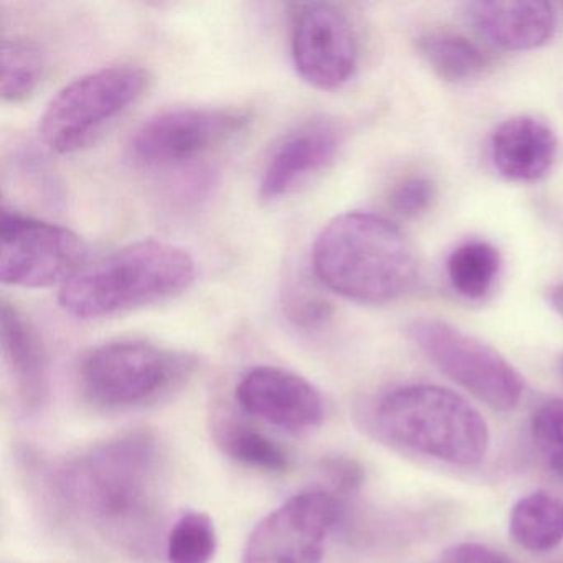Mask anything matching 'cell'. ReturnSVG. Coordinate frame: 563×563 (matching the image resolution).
I'll list each match as a JSON object with an SVG mask.
<instances>
[{
	"mask_svg": "<svg viewBox=\"0 0 563 563\" xmlns=\"http://www.w3.org/2000/svg\"><path fill=\"white\" fill-rule=\"evenodd\" d=\"M164 454L146 428L123 431L47 467L45 486L64 516L118 549L146 555L161 533Z\"/></svg>",
	"mask_w": 563,
	"mask_h": 563,
	"instance_id": "cell-1",
	"label": "cell"
},
{
	"mask_svg": "<svg viewBox=\"0 0 563 563\" xmlns=\"http://www.w3.org/2000/svg\"><path fill=\"white\" fill-rule=\"evenodd\" d=\"M312 268L325 288L361 305H388L413 289L418 260L405 233L367 212L332 219L312 246Z\"/></svg>",
	"mask_w": 563,
	"mask_h": 563,
	"instance_id": "cell-2",
	"label": "cell"
},
{
	"mask_svg": "<svg viewBox=\"0 0 563 563\" xmlns=\"http://www.w3.org/2000/svg\"><path fill=\"white\" fill-rule=\"evenodd\" d=\"M196 275V262L186 250L146 240L87 263L62 286L58 302L81 321L110 318L176 298Z\"/></svg>",
	"mask_w": 563,
	"mask_h": 563,
	"instance_id": "cell-3",
	"label": "cell"
},
{
	"mask_svg": "<svg viewBox=\"0 0 563 563\" xmlns=\"http://www.w3.org/2000/svg\"><path fill=\"white\" fill-rule=\"evenodd\" d=\"M372 421L385 440L453 466H476L489 450V428L479 411L437 385L388 391L375 405Z\"/></svg>",
	"mask_w": 563,
	"mask_h": 563,
	"instance_id": "cell-4",
	"label": "cell"
},
{
	"mask_svg": "<svg viewBox=\"0 0 563 563\" xmlns=\"http://www.w3.org/2000/svg\"><path fill=\"white\" fill-rule=\"evenodd\" d=\"M196 358L141 339L104 342L80 365V387L98 407L133 408L153 404L186 384Z\"/></svg>",
	"mask_w": 563,
	"mask_h": 563,
	"instance_id": "cell-5",
	"label": "cell"
},
{
	"mask_svg": "<svg viewBox=\"0 0 563 563\" xmlns=\"http://www.w3.org/2000/svg\"><path fill=\"white\" fill-rule=\"evenodd\" d=\"M147 85L150 74L134 65H117L81 75L65 85L45 108L42 140L58 154L85 150L143 97Z\"/></svg>",
	"mask_w": 563,
	"mask_h": 563,
	"instance_id": "cell-6",
	"label": "cell"
},
{
	"mask_svg": "<svg viewBox=\"0 0 563 563\" xmlns=\"http://www.w3.org/2000/svg\"><path fill=\"white\" fill-rule=\"evenodd\" d=\"M413 344L474 398L497 411L520 404L523 380L496 349L438 319H418L408 328Z\"/></svg>",
	"mask_w": 563,
	"mask_h": 563,
	"instance_id": "cell-7",
	"label": "cell"
},
{
	"mask_svg": "<svg viewBox=\"0 0 563 563\" xmlns=\"http://www.w3.org/2000/svg\"><path fill=\"white\" fill-rule=\"evenodd\" d=\"M88 263V246L78 233L18 210L0 217V279L21 288L62 286Z\"/></svg>",
	"mask_w": 563,
	"mask_h": 563,
	"instance_id": "cell-8",
	"label": "cell"
},
{
	"mask_svg": "<svg viewBox=\"0 0 563 563\" xmlns=\"http://www.w3.org/2000/svg\"><path fill=\"white\" fill-rule=\"evenodd\" d=\"M341 517V499L329 490L296 494L256 523L242 563H322Z\"/></svg>",
	"mask_w": 563,
	"mask_h": 563,
	"instance_id": "cell-9",
	"label": "cell"
},
{
	"mask_svg": "<svg viewBox=\"0 0 563 563\" xmlns=\"http://www.w3.org/2000/svg\"><path fill=\"white\" fill-rule=\"evenodd\" d=\"M249 123L250 114L236 108H177L141 124L131 151L147 167L184 166L225 146Z\"/></svg>",
	"mask_w": 563,
	"mask_h": 563,
	"instance_id": "cell-10",
	"label": "cell"
},
{
	"mask_svg": "<svg viewBox=\"0 0 563 563\" xmlns=\"http://www.w3.org/2000/svg\"><path fill=\"white\" fill-rule=\"evenodd\" d=\"M291 55L306 84L319 90H338L354 77L357 37L349 19L334 5H298L292 15Z\"/></svg>",
	"mask_w": 563,
	"mask_h": 563,
	"instance_id": "cell-11",
	"label": "cell"
},
{
	"mask_svg": "<svg viewBox=\"0 0 563 563\" xmlns=\"http://www.w3.org/2000/svg\"><path fill=\"white\" fill-rule=\"evenodd\" d=\"M235 400L250 417L291 433L316 430L325 420L321 391L301 375L272 365L246 372L236 385Z\"/></svg>",
	"mask_w": 563,
	"mask_h": 563,
	"instance_id": "cell-12",
	"label": "cell"
},
{
	"mask_svg": "<svg viewBox=\"0 0 563 563\" xmlns=\"http://www.w3.org/2000/svg\"><path fill=\"white\" fill-rule=\"evenodd\" d=\"M344 141V126L329 118L296 128L269 156L260 179V197L265 202H276L291 196L334 163Z\"/></svg>",
	"mask_w": 563,
	"mask_h": 563,
	"instance_id": "cell-13",
	"label": "cell"
},
{
	"mask_svg": "<svg viewBox=\"0 0 563 563\" xmlns=\"http://www.w3.org/2000/svg\"><path fill=\"white\" fill-rule=\"evenodd\" d=\"M0 342L19 408L37 415L51 395L47 349L34 322L5 299L0 306Z\"/></svg>",
	"mask_w": 563,
	"mask_h": 563,
	"instance_id": "cell-14",
	"label": "cell"
},
{
	"mask_svg": "<svg viewBox=\"0 0 563 563\" xmlns=\"http://www.w3.org/2000/svg\"><path fill=\"white\" fill-rule=\"evenodd\" d=\"M559 141L549 124L536 118L503 121L490 137V159L500 176L512 183H537L552 170Z\"/></svg>",
	"mask_w": 563,
	"mask_h": 563,
	"instance_id": "cell-15",
	"label": "cell"
},
{
	"mask_svg": "<svg viewBox=\"0 0 563 563\" xmlns=\"http://www.w3.org/2000/svg\"><path fill=\"white\" fill-rule=\"evenodd\" d=\"M466 15L481 35L504 51L542 47L556 27L555 9L547 2H471Z\"/></svg>",
	"mask_w": 563,
	"mask_h": 563,
	"instance_id": "cell-16",
	"label": "cell"
},
{
	"mask_svg": "<svg viewBox=\"0 0 563 563\" xmlns=\"http://www.w3.org/2000/svg\"><path fill=\"white\" fill-rule=\"evenodd\" d=\"M514 542L529 552H547L563 542V500L537 490L517 500L510 510Z\"/></svg>",
	"mask_w": 563,
	"mask_h": 563,
	"instance_id": "cell-17",
	"label": "cell"
},
{
	"mask_svg": "<svg viewBox=\"0 0 563 563\" xmlns=\"http://www.w3.org/2000/svg\"><path fill=\"white\" fill-rule=\"evenodd\" d=\"M417 48L431 70L451 84L476 80L489 68L486 52L464 35L450 31L424 32Z\"/></svg>",
	"mask_w": 563,
	"mask_h": 563,
	"instance_id": "cell-18",
	"label": "cell"
},
{
	"mask_svg": "<svg viewBox=\"0 0 563 563\" xmlns=\"http://www.w3.org/2000/svg\"><path fill=\"white\" fill-rule=\"evenodd\" d=\"M213 437L227 456L250 470L283 474L291 466V457L282 444L242 421L220 418L213 424Z\"/></svg>",
	"mask_w": 563,
	"mask_h": 563,
	"instance_id": "cell-19",
	"label": "cell"
},
{
	"mask_svg": "<svg viewBox=\"0 0 563 563\" xmlns=\"http://www.w3.org/2000/svg\"><path fill=\"white\" fill-rule=\"evenodd\" d=\"M503 260L499 250L486 240H467L448 256L446 275L451 288L470 301L486 298L499 279Z\"/></svg>",
	"mask_w": 563,
	"mask_h": 563,
	"instance_id": "cell-20",
	"label": "cell"
},
{
	"mask_svg": "<svg viewBox=\"0 0 563 563\" xmlns=\"http://www.w3.org/2000/svg\"><path fill=\"white\" fill-rule=\"evenodd\" d=\"M44 71V57L37 45L24 38H4L0 58V95L5 103L27 100Z\"/></svg>",
	"mask_w": 563,
	"mask_h": 563,
	"instance_id": "cell-21",
	"label": "cell"
},
{
	"mask_svg": "<svg viewBox=\"0 0 563 563\" xmlns=\"http://www.w3.org/2000/svg\"><path fill=\"white\" fill-rule=\"evenodd\" d=\"M219 549L217 527L209 514L190 510L174 522L166 537L169 563H210Z\"/></svg>",
	"mask_w": 563,
	"mask_h": 563,
	"instance_id": "cell-22",
	"label": "cell"
},
{
	"mask_svg": "<svg viewBox=\"0 0 563 563\" xmlns=\"http://www.w3.org/2000/svg\"><path fill=\"white\" fill-rule=\"evenodd\" d=\"M530 434L540 456L563 476V400L543 401L530 420Z\"/></svg>",
	"mask_w": 563,
	"mask_h": 563,
	"instance_id": "cell-23",
	"label": "cell"
},
{
	"mask_svg": "<svg viewBox=\"0 0 563 563\" xmlns=\"http://www.w3.org/2000/svg\"><path fill=\"white\" fill-rule=\"evenodd\" d=\"M434 200V184L427 176L405 177L390 194V206L404 219L423 216Z\"/></svg>",
	"mask_w": 563,
	"mask_h": 563,
	"instance_id": "cell-24",
	"label": "cell"
},
{
	"mask_svg": "<svg viewBox=\"0 0 563 563\" xmlns=\"http://www.w3.org/2000/svg\"><path fill=\"white\" fill-rule=\"evenodd\" d=\"M286 314L299 328L319 329L331 319L332 308L308 286H292L285 302Z\"/></svg>",
	"mask_w": 563,
	"mask_h": 563,
	"instance_id": "cell-25",
	"label": "cell"
},
{
	"mask_svg": "<svg viewBox=\"0 0 563 563\" xmlns=\"http://www.w3.org/2000/svg\"><path fill=\"white\" fill-rule=\"evenodd\" d=\"M321 471L334 489V496H351L364 484V467L347 456H328L321 461Z\"/></svg>",
	"mask_w": 563,
	"mask_h": 563,
	"instance_id": "cell-26",
	"label": "cell"
},
{
	"mask_svg": "<svg viewBox=\"0 0 563 563\" xmlns=\"http://www.w3.org/2000/svg\"><path fill=\"white\" fill-rule=\"evenodd\" d=\"M437 563H514L509 556L504 555L499 550L481 543H457L450 547L446 552L441 553Z\"/></svg>",
	"mask_w": 563,
	"mask_h": 563,
	"instance_id": "cell-27",
	"label": "cell"
},
{
	"mask_svg": "<svg viewBox=\"0 0 563 563\" xmlns=\"http://www.w3.org/2000/svg\"><path fill=\"white\" fill-rule=\"evenodd\" d=\"M547 298H549V302L550 306H552L553 311L563 318V283L562 285L553 286Z\"/></svg>",
	"mask_w": 563,
	"mask_h": 563,
	"instance_id": "cell-28",
	"label": "cell"
},
{
	"mask_svg": "<svg viewBox=\"0 0 563 563\" xmlns=\"http://www.w3.org/2000/svg\"><path fill=\"white\" fill-rule=\"evenodd\" d=\"M559 368H560V374L563 375V355L562 357H560V361H559Z\"/></svg>",
	"mask_w": 563,
	"mask_h": 563,
	"instance_id": "cell-29",
	"label": "cell"
}]
</instances>
